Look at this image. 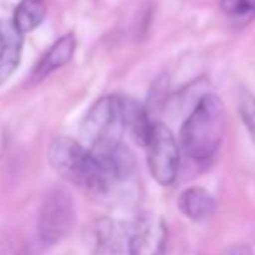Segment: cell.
<instances>
[{"instance_id":"obj_1","label":"cell","mask_w":255,"mask_h":255,"mask_svg":"<svg viewBox=\"0 0 255 255\" xmlns=\"http://www.w3.org/2000/svg\"><path fill=\"white\" fill-rule=\"evenodd\" d=\"M226 134V106L215 94H207L196 103L181 128L182 149L191 160L205 163L212 160Z\"/></svg>"},{"instance_id":"obj_2","label":"cell","mask_w":255,"mask_h":255,"mask_svg":"<svg viewBox=\"0 0 255 255\" xmlns=\"http://www.w3.org/2000/svg\"><path fill=\"white\" fill-rule=\"evenodd\" d=\"M49 163L57 175L96 195H106V184L96 154L82 142L57 137L49 146Z\"/></svg>"},{"instance_id":"obj_3","label":"cell","mask_w":255,"mask_h":255,"mask_svg":"<svg viewBox=\"0 0 255 255\" xmlns=\"http://www.w3.org/2000/svg\"><path fill=\"white\" fill-rule=\"evenodd\" d=\"M124 130L122 104L117 96H106L94 103L80 125L82 144L89 149L120 141Z\"/></svg>"},{"instance_id":"obj_4","label":"cell","mask_w":255,"mask_h":255,"mask_svg":"<svg viewBox=\"0 0 255 255\" xmlns=\"http://www.w3.org/2000/svg\"><path fill=\"white\" fill-rule=\"evenodd\" d=\"M77 210L71 195L64 189H52L44 200L38 217V238L45 247L61 243L75 228Z\"/></svg>"},{"instance_id":"obj_5","label":"cell","mask_w":255,"mask_h":255,"mask_svg":"<svg viewBox=\"0 0 255 255\" xmlns=\"http://www.w3.org/2000/svg\"><path fill=\"white\" fill-rule=\"evenodd\" d=\"M144 148L148 151V167L154 181L161 186L174 184L181 165V151L170 128L163 124H153Z\"/></svg>"},{"instance_id":"obj_6","label":"cell","mask_w":255,"mask_h":255,"mask_svg":"<svg viewBox=\"0 0 255 255\" xmlns=\"http://www.w3.org/2000/svg\"><path fill=\"white\" fill-rule=\"evenodd\" d=\"M85 247L91 255H132V224L101 217L85 231Z\"/></svg>"},{"instance_id":"obj_7","label":"cell","mask_w":255,"mask_h":255,"mask_svg":"<svg viewBox=\"0 0 255 255\" xmlns=\"http://www.w3.org/2000/svg\"><path fill=\"white\" fill-rule=\"evenodd\" d=\"M168 231L160 215L144 214L132 224V255H165Z\"/></svg>"},{"instance_id":"obj_8","label":"cell","mask_w":255,"mask_h":255,"mask_svg":"<svg viewBox=\"0 0 255 255\" xmlns=\"http://www.w3.org/2000/svg\"><path fill=\"white\" fill-rule=\"evenodd\" d=\"M23 33L12 21H0V85L12 75L21 59Z\"/></svg>"},{"instance_id":"obj_9","label":"cell","mask_w":255,"mask_h":255,"mask_svg":"<svg viewBox=\"0 0 255 255\" xmlns=\"http://www.w3.org/2000/svg\"><path fill=\"white\" fill-rule=\"evenodd\" d=\"M122 104V120H124V128L130 132L134 141L139 146H146L148 137L151 134L153 122L149 118V113L141 103L134 99L120 98Z\"/></svg>"},{"instance_id":"obj_10","label":"cell","mask_w":255,"mask_h":255,"mask_svg":"<svg viewBox=\"0 0 255 255\" xmlns=\"http://www.w3.org/2000/svg\"><path fill=\"white\" fill-rule=\"evenodd\" d=\"M177 203H179V210L195 222L207 221L208 217H212V214L217 208V202L214 200V196L207 189L198 188V186L182 191Z\"/></svg>"},{"instance_id":"obj_11","label":"cell","mask_w":255,"mask_h":255,"mask_svg":"<svg viewBox=\"0 0 255 255\" xmlns=\"http://www.w3.org/2000/svg\"><path fill=\"white\" fill-rule=\"evenodd\" d=\"M75 47H77V38H75V35L73 33L63 35L59 40L54 42L52 47L47 51V54L40 59L35 73H37L38 77H44V75L51 73V71L57 70V68L64 66V64L73 57Z\"/></svg>"},{"instance_id":"obj_12","label":"cell","mask_w":255,"mask_h":255,"mask_svg":"<svg viewBox=\"0 0 255 255\" xmlns=\"http://www.w3.org/2000/svg\"><path fill=\"white\" fill-rule=\"evenodd\" d=\"M45 17V3L44 0H21L14 10L12 24L21 31L28 33L33 31L42 24Z\"/></svg>"},{"instance_id":"obj_13","label":"cell","mask_w":255,"mask_h":255,"mask_svg":"<svg viewBox=\"0 0 255 255\" xmlns=\"http://www.w3.org/2000/svg\"><path fill=\"white\" fill-rule=\"evenodd\" d=\"M238 111L243 125L249 130V135L255 146V96L247 89H242L238 96Z\"/></svg>"},{"instance_id":"obj_14","label":"cell","mask_w":255,"mask_h":255,"mask_svg":"<svg viewBox=\"0 0 255 255\" xmlns=\"http://www.w3.org/2000/svg\"><path fill=\"white\" fill-rule=\"evenodd\" d=\"M221 9L231 17H250L255 14V0H221Z\"/></svg>"},{"instance_id":"obj_15","label":"cell","mask_w":255,"mask_h":255,"mask_svg":"<svg viewBox=\"0 0 255 255\" xmlns=\"http://www.w3.org/2000/svg\"><path fill=\"white\" fill-rule=\"evenodd\" d=\"M19 255H35V252L31 249H24V250H21Z\"/></svg>"}]
</instances>
